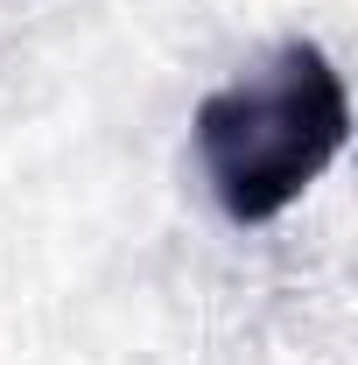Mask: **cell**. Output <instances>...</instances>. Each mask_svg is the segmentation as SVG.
<instances>
[{
  "label": "cell",
  "instance_id": "1",
  "mask_svg": "<svg viewBox=\"0 0 358 365\" xmlns=\"http://www.w3.org/2000/svg\"><path fill=\"white\" fill-rule=\"evenodd\" d=\"M190 134L218 211L232 225H267L344 155L352 91L323 43H281L260 71L204 91Z\"/></svg>",
  "mask_w": 358,
  "mask_h": 365
}]
</instances>
